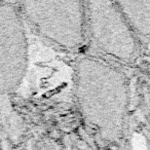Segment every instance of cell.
Segmentation results:
<instances>
[{"label":"cell","mask_w":150,"mask_h":150,"mask_svg":"<svg viewBox=\"0 0 150 150\" xmlns=\"http://www.w3.org/2000/svg\"><path fill=\"white\" fill-rule=\"evenodd\" d=\"M84 2V56L125 69L138 64L143 50L115 1Z\"/></svg>","instance_id":"cell-2"},{"label":"cell","mask_w":150,"mask_h":150,"mask_svg":"<svg viewBox=\"0 0 150 150\" xmlns=\"http://www.w3.org/2000/svg\"><path fill=\"white\" fill-rule=\"evenodd\" d=\"M1 97L2 96H0V131H1V129H2V108H1Z\"/></svg>","instance_id":"cell-6"},{"label":"cell","mask_w":150,"mask_h":150,"mask_svg":"<svg viewBox=\"0 0 150 150\" xmlns=\"http://www.w3.org/2000/svg\"><path fill=\"white\" fill-rule=\"evenodd\" d=\"M115 2L136 39L147 52L150 36V0Z\"/></svg>","instance_id":"cell-5"},{"label":"cell","mask_w":150,"mask_h":150,"mask_svg":"<svg viewBox=\"0 0 150 150\" xmlns=\"http://www.w3.org/2000/svg\"><path fill=\"white\" fill-rule=\"evenodd\" d=\"M73 82L80 117L95 142L105 150L122 148L131 107L125 69L82 54L76 60Z\"/></svg>","instance_id":"cell-1"},{"label":"cell","mask_w":150,"mask_h":150,"mask_svg":"<svg viewBox=\"0 0 150 150\" xmlns=\"http://www.w3.org/2000/svg\"><path fill=\"white\" fill-rule=\"evenodd\" d=\"M18 5L28 31L61 52H82L83 1H23L18 2Z\"/></svg>","instance_id":"cell-3"},{"label":"cell","mask_w":150,"mask_h":150,"mask_svg":"<svg viewBox=\"0 0 150 150\" xmlns=\"http://www.w3.org/2000/svg\"><path fill=\"white\" fill-rule=\"evenodd\" d=\"M28 68V28L18 2L0 1V96L17 93Z\"/></svg>","instance_id":"cell-4"}]
</instances>
